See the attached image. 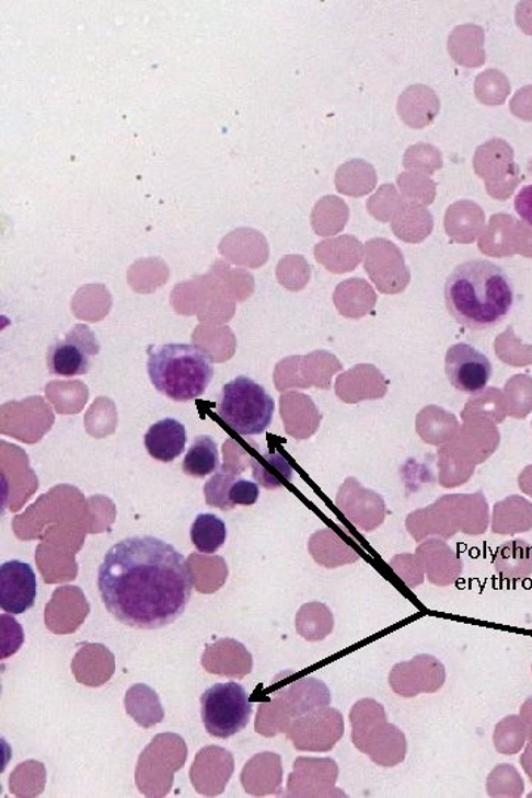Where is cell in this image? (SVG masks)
<instances>
[{"instance_id":"cell-1","label":"cell","mask_w":532,"mask_h":798,"mask_svg":"<svg viewBox=\"0 0 532 798\" xmlns=\"http://www.w3.org/2000/svg\"><path fill=\"white\" fill-rule=\"evenodd\" d=\"M99 589L114 618L139 631H154L184 614L194 582L183 553L146 535L109 548L100 567Z\"/></svg>"},{"instance_id":"cell-2","label":"cell","mask_w":532,"mask_h":798,"mask_svg":"<svg viewBox=\"0 0 532 798\" xmlns=\"http://www.w3.org/2000/svg\"><path fill=\"white\" fill-rule=\"evenodd\" d=\"M446 305L451 316L469 331H489L512 311V282L505 269L493 262H464L447 278Z\"/></svg>"},{"instance_id":"cell-3","label":"cell","mask_w":532,"mask_h":798,"mask_svg":"<svg viewBox=\"0 0 532 798\" xmlns=\"http://www.w3.org/2000/svg\"><path fill=\"white\" fill-rule=\"evenodd\" d=\"M147 370L155 390L176 403L200 398L215 375L209 355L196 345L183 344L150 349Z\"/></svg>"},{"instance_id":"cell-4","label":"cell","mask_w":532,"mask_h":798,"mask_svg":"<svg viewBox=\"0 0 532 798\" xmlns=\"http://www.w3.org/2000/svg\"><path fill=\"white\" fill-rule=\"evenodd\" d=\"M352 744L382 767H395L407 755V738L398 726L388 721L383 705L375 699H361L349 713Z\"/></svg>"},{"instance_id":"cell-5","label":"cell","mask_w":532,"mask_h":798,"mask_svg":"<svg viewBox=\"0 0 532 798\" xmlns=\"http://www.w3.org/2000/svg\"><path fill=\"white\" fill-rule=\"evenodd\" d=\"M274 409L273 396L247 375H239L227 383L217 405L221 420L243 437L265 432L273 424Z\"/></svg>"},{"instance_id":"cell-6","label":"cell","mask_w":532,"mask_h":798,"mask_svg":"<svg viewBox=\"0 0 532 798\" xmlns=\"http://www.w3.org/2000/svg\"><path fill=\"white\" fill-rule=\"evenodd\" d=\"M188 749L176 733L155 735L139 755L135 784L146 797H166L173 787V775L187 762Z\"/></svg>"},{"instance_id":"cell-7","label":"cell","mask_w":532,"mask_h":798,"mask_svg":"<svg viewBox=\"0 0 532 798\" xmlns=\"http://www.w3.org/2000/svg\"><path fill=\"white\" fill-rule=\"evenodd\" d=\"M200 712L207 733L228 739L248 725L253 705L246 690L235 682L218 683L201 695Z\"/></svg>"},{"instance_id":"cell-8","label":"cell","mask_w":532,"mask_h":798,"mask_svg":"<svg viewBox=\"0 0 532 798\" xmlns=\"http://www.w3.org/2000/svg\"><path fill=\"white\" fill-rule=\"evenodd\" d=\"M345 733L344 716L339 709L323 707L290 721L286 730L296 750L307 753H328Z\"/></svg>"},{"instance_id":"cell-9","label":"cell","mask_w":532,"mask_h":798,"mask_svg":"<svg viewBox=\"0 0 532 798\" xmlns=\"http://www.w3.org/2000/svg\"><path fill=\"white\" fill-rule=\"evenodd\" d=\"M100 354L96 335L88 325L78 324L65 339L54 342L46 352V366L50 374L71 378L88 374L92 369V358Z\"/></svg>"},{"instance_id":"cell-10","label":"cell","mask_w":532,"mask_h":798,"mask_svg":"<svg viewBox=\"0 0 532 798\" xmlns=\"http://www.w3.org/2000/svg\"><path fill=\"white\" fill-rule=\"evenodd\" d=\"M339 766L333 759L299 757L287 780L286 797H346L336 787Z\"/></svg>"},{"instance_id":"cell-11","label":"cell","mask_w":532,"mask_h":798,"mask_svg":"<svg viewBox=\"0 0 532 798\" xmlns=\"http://www.w3.org/2000/svg\"><path fill=\"white\" fill-rule=\"evenodd\" d=\"M447 680L446 667L437 657L420 654L412 660L398 662L390 673V686L403 698L435 694Z\"/></svg>"},{"instance_id":"cell-12","label":"cell","mask_w":532,"mask_h":798,"mask_svg":"<svg viewBox=\"0 0 532 798\" xmlns=\"http://www.w3.org/2000/svg\"><path fill=\"white\" fill-rule=\"evenodd\" d=\"M446 373L455 390L473 395L487 388L493 375V365L487 355L472 345L458 344L447 350Z\"/></svg>"},{"instance_id":"cell-13","label":"cell","mask_w":532,"mask_h":798,"mask_svg":"<svg viewBox=\"0 0 532 798\" xmlns=\"http://www.w3.org/2000/svg\"><path fill=\"white\" fill-rule=\"evenodd\" d=\"M234 768V755L231 751L209 745L196 754V760L189 768V779L200 796L217 797L225 791Z\"/></svg>"},{"instance_id":"cell-14","label":"cell","mask_w":532,"mask_h":798,"mask_svg":"<svg viewBox=\"0 0 532 798\" xmlns=\"http://www.w3.org/2000/svg\"><path fill=\"white\" fill-rule=\"evenodd\" d=\"M89 612L91 605L80 587H58L45 608V626L54 635H71L79 631Z\"/></svg>"},{"instance_id":"cell-15","label":"cell","mask_w":532,"mask_h":798,"mask_svg":"<svg viewBox=\"0 0 532 798\" xmlns=\"http://www.w3.org/2000/svg\"><path fill=\"white\" fill-rule=\"evenodd\" d=\"M37 581L28 564L10 560L0 567V608L8 614H24L35 605Z\"/></svg>"},{"instance_id":"cell-16","label":"cell","mask_w":532,"mask_h":798,"mask_svg":"<svg viewBox=\"0 0 532 798\" xmlns=\"http://www.w3.org/2000/svg\"><path fill=\"white\" fill-rule=\"evenodd\" d=\"M201 666L207 673L242 680L252 673L253 657L242 641L222 637L206 646Z\"/></svg>"},{"instance_id":"cell-17","label":"cell","mask_w":532,"mask_h":798,"mask_svg":"<svg viewBox=\"0 0 532 798\" xmlns=\"http://www.w3.org/2000/svg\"><path fill=\"white\" fill-rule=\"evenodd\" d=\"M71 671L80 685L100 687L113 678L116 671V657L103 644L84 641L79 645V650L71 661Z\"/></svg>"},{"instance_id":"cell-18","label":"cell","mask_w":532,"mask_h":798,"mask_svg":"<svg viewBox=\"0 0 532 798\" xmlns=\"http://www.w3.org/2000/svg\"><path fill=\"white\" fill-rule=\"evenodd\" d=\"M281 757L277 753H259L253 755L244 766L242 785L244 791L253 797L280 796L282 789Z\"/></svg>"},{"instance_id":"cell-19","label":"cell","mask_w":532,"mask_h":798,"mask_svg":"<svg viewBox=\"0 0 532 798\" xmlns=\"http://www.w3.org/2000/svg\"><path fill=\"white\" fill-rule=\"evenodd\" d=\"M281 696L289 709L290 716L301 717L314 709L328 707L332 704L331 690L324 682L315 678H301L289 683L276 692Z\"/></svg>"},{"instance_id":"cell-20","label":"cell","mask_w":532,"mask_h":798,"mask_svg":"<svg viewBox=\"0 0 532 798\" xmlns=\"http://www.w3.org/2000/svg\"><path fill=\"white\" fill-rule=\"evenodd\" d=\"M419 560L433 586L454 585L463 573V562L443 543L432 542L419 548Z\"/></svg>"},{"instance_id":"cell-21","label":"cell","mask_w":532,"mask_h":798,"mask_svg":"<svg viewBox=\"0 0 532 798\" xmlns=\"http://www.w3.org/2000/svg\"><path fill=\"white\" fill-rule=\"evenodd\" d=\"M185 446H187V429L175 419L158 421L146 435L148 454L158 462H173L184 453Z\"/></svg>"},{"instance_id":"cell-22","label":"cell","mask_w":532,"mask_h":798,"mask_svg":"<svg viewBox=\"0 0 532 798\" xmlns=\"http://www.w3.org/2000/svg\"><path fill=\"white\" fill-rule=\"evenodd\" d=\"M125 708L130 719L143 729L154 728L164 719V709L158 692L146 683H137L129 687L125 696Z\"/></svg>"},{"instance_id":"cell-23","label":"cell","mask_w":532,"mask_h":798,"mask_svg":"<svg viewBox=\"0 0 532 798\" xmlns=\"http://www.w3.org/2000/svg\"><path fill=\"white\" fill-rule=\"evenodd\" d=\"M494 568L505 580H522L532 574V547L523 540H512L497 548Z\"/></svg>"},{"instance_id":"cell-24","label":"cell","mask_w":532,"mask_h":798,"mask_svg":"<svg viewBox=\"0 0 532 798\" xmlns=\"http://www.w3.org/2000/svg\"><path fill=\"white\" fill-rule=\"evenodd\" d=\"M296 632L308 641H320L335 628V616L331 608L321 602L305 603L294 618Z\"/></svg>"},{"instance_id":"cell-25","label":"cell","mask_w":532,"mask_h":798,"mask_svg":"<svg viewBox=\"0 0 532 798\" xmlns=\"http://www.w3.org/2000/svg\"><path fill=\"white\" fill-rule=\"evenodd\" d=\"M375 180L378 177L370 163L361 159L349 160L337 169L336 188L346 196L361 197L373 192Z\"/></svg>"},{"instance_id":"cell-26","label":"cell","mask_w":532,"mask_h":798,"mask_svg":"<svg viewBox=\"0 0 532 798\" xmlns=\"http://www.w3.org/2000/svg\"><path fill=\"white\" fill-rule=\"evenodd\" d=\"M219 467L218 443L210 437H198L189 447L183 463L185 475L193 478H205Z\"/></svg>"},{"instance_id":"cell-27","label":"cell","mask_w":532,"mask_h":798,"mask_svg":"<svg viewBox=\"0 0 532 798\" xmlns=\"http://www.w3.org/2000/svg\"><path fill=\"white\" fill-rule=\"evenodd\" d=\"M225 522L217 514H198L192 527V542L203 555H213L225 544Z\"/></svg>"},{"instance_id":"cell-28","label":"cell","mask_w":532,"mask_h":798,"mask_svg":"<svg viewBox=\"0 0 532 798\" xmlns=\"http://www.w3.org/2000/svg\"><path fill=\"white\" fill-rule=\"evenodd\" d=\"M348 218V206L336 196L320 198L311 215L312 227L319 232V235L335 234L346 225Z\"/></svg>"},{"instance_id":"cell-29","label":"cell","mask_w":532,"mask_h":798,"mask_svg":"<svg viewBox=\"0 0 532 798\" xmlns=\"http://www.w3.org/2000/svg\"><path fill=\"white\" fill-rule=\"evenodd\" d=\"M291 720H293V717L290 716L285 701L281 696L274 694L273 699L259 704L255 724L256 733L266 738L286 733Z\"/></svg>"},{"instance_id":"cell-30","label":"cell","mask_w":532,"mask_h":798,"mask_svg":"<svg viewBox=\"0 0 532 798\" xmlns=\"http://www.w3.org/2000/svg\"><path fill=\"white\" fill-rule=\"evenodd\" d=\"M46 785V768L44 763L36 760L19 764L10 776L11 794L16 797H37L44 793Z\"/></svg>"},{"instance_id":"cell-31","label":"cell","mask_w":532,"mask_h":798,"mask_svg":"<svg viewBox=\"0 0 532 798\" xmlns=\"http://www.w3.org/2000/svg\"><path fill=\"white\" fill-rule=\"evenodd\" d=\"M266 243L261 232L252 230V228H239L228 234L221 243V252L223 255L243 262L251 261L248 256H257L261 252H266Z\"/></svg>"},{"instance_id":"cell-32","label":"cell","mask_w":532,"mask_h":798,"mask_svg":"<svg viewBox=\"0 0 532 798\" xmlns=\"http://www.w3.org/2000/svg\"><path fill=\"white\" fill-rule=\"evenodd\" d=\"M493 741L498 753L505 755L519 753L527 742V726L522 717L509 716L502 719L494 730Z\"/></svg>"},{"instance_id":"cell-33","label":"cell","mask_w":532,"mask_h":798,"mask_svg":"<svg viewBox=\"0 0 532 798\" xmlns=\"http://www.w3.org/2000/svg\"><path fill=\"white\" fill-rule=\"evenodd\" d=\"M523 780L512 764H500L488 776L487 789L491 797H521Z\"/></svg>"},{"instance_id":"cell-34","label":"cell","mask_w":532,"mask_h":798,"mask_svg":"<svg viewBox=\"0 0 532 798\" xmlns=\"http://www.w3.org/2000/svg\"><path fill=\"white\" fill-rule=\"evenodd\" d=\"M293 469L280 455H269L264 463L253 462V476L262 487L276 489L291 479Z\"/></svg>"},{"instance_id":"cell-35","label":"cell","mask_w":532,"mask_h":798,"mask_svg":"<svg viewBox=\"0 0 532 798\" xmlns=\"http://www.w3.org/2000/svg\"><path fill=\"white\" fill-rule=\"evenodd\" d=\"M239 475L240 472L232 471V469L227 466H223L221 471L215 473L212 478L207 481L205 485L207 505L221 510H231L228 491H230L231 484L234 483Z\"/></svg>"},{"instance_id":"cell-36","label":"cell","mask_w":532,"mask_h":798,"mask_svg":"<svg viewBox=\"0 0 532 798\" xmlns=\"http://www.w3.org/2000/svg\"><path fill=\"white\" fill-rule=\"evenodd\" d=\"M404 166L407 169H416V171H424L426 175L442 167V155L439 153L438 148L432 146H425V143H417V146L409 147L407 153L404 155Z\"/></svg>"},{"instance_id":"cell-37","label":"cell","mask_w":532,"mask_h":798,"mask_svg":"<svg viewBox=\"0 0 532 798\" xmlns=\"http://www.w3.org/2000/svg\"><path fill=\"white\" fill-rule=\"evenodd\" d=\"M24 644V632L14 616L3 614L0 616V658L7 660L19 652Z\"/></svg>"},{"instance_id":"cell-38","label":"cell","mask_w":532,"mask_h":798,"mask_svg":"<svg viewBox=\"0 0 532 798\" xmlns=\"http://www.w3.org/2000/svg\"><path fill=\"white\" fill-rule=\"evenodd\" d=\"M398 560H392L391 567L396 576L401 578L409 587L416 589L425 581V569L421 567L420 560L413 556H398Z\"/></svg>"},{"instance_id":"cell-39","label":"cell","mask_w":532,"mask_h":798,"mask_svg":"<svg viewBox=\"0 0 532 798\" xmlns=\"http://www.w3.org/2000/svg\"><path fill=\"white\" fill-rule=\"evenodd\" d=\"M228 500H230L231 508L235 506H253L259 500V487L256 483L251 481L240 479L236 476L234 483L231 484L230 491H228Z\"/></svg>"},{"instance_id":"cell-40","label":"cell","mask_w":532,"mask_h":798,"mask_svg":"<svg viewBox=\"0 0 532 798\" xmlns=\"http://www.w3.org/2000/svg\"><path fill=\"white\" fill-rule=\"evenodd\" d=\"M514 209L519 217L532 227V185H527L514 197Z\"/></svg>"},{"instance_id":"cell-41","label":"cell","mask_w":532,"mask_h":798,"mask_svg":"<svg viewBox=\"0 0 532 798\" xmlns=\"http://www.w3.org/2000/svg\"><path fill=\"white\" fill-rule=\"evenodd\" d=\"M521 717L527 726V739L532 738V696L522 705Z\"/></svg>"},{"instance_id":"cell-42","label":"cell","mask_w":532,"mask_h":798,"mask_svg":"<svg viewBox=\"0 0 532 798\" xmlns=\"http://www.w3.org/2000/svg\"><path fill=\"white\" fill-rule=\"evenodd\" d=\"M521 764L523 771H525L527 775L530 776L532 783V738H528V747L525 753L522 754ZM530 797H532V793L530 794Z\"/></svg>"}]
</instances>
